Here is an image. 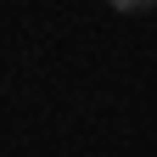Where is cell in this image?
<instances>
[{
	"label": "cell",
	"mask_w": 157,
	"mask_h": 157,
	"mask_svg": "<svg viewBox=\"0 0 157 157\" xmlns=\"http://www.w3.org/2000/svg\"><path fill=\"white\" fill-rule=\"evenodd\" d=\"M107 6H112V11H124V17H140V11L157 6V0H107Z\"/></svg>",
	"instance_id": "obj_1"
}]
</instances>
